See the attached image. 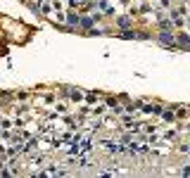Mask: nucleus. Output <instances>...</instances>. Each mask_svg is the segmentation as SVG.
Instances as JSON below:
<instances>
[{
    "label": "nucleus",
    "instance_id": "obj_1",
    "mask_svg": "<svg viewBox=\"0 0 190 178\" xmlns=\"http://www.w3.org/2000/svg\"><path fill=\"white\" fill-rule=\"evenodd\" d=\"M159 41H162L164 45H173V43H176V38H173L171 33H166V31H164V33L159 36Z\"/></svg>",
    "mask_w": 190,
    "mask_h": 178
},
{
    "label": "nucleus",
    "instance_id": "obj_2",
    "mask_svg": "<svg viewBox=\"0 0 190 178\" xmlns=\"http://www.w3.org/2000/svg\"><path fill=\"white\" fill-rule=\"evenodd\" d=\"M178 43H181L183 48H190V38H188L185 33H181V36H178Z\"/></svg>",
    "mask_w": 190,
    "mask_h": 178
},
{
    "label": "nucleus",
    "instance_id": "obj_3",
    "mask_svg": "<svg viewBox=\"0 0 190 178\" xmlns=\"http://www.w3.org/2000/svg\"><path fill=\"white\" fill-rule=\"evenodd\" d=\"M79 24H83V26L88 29V26H91V24H93V19H91V17H86V19H81V21H79Z\"/></svg>",
    "mask_w": 190,
    "mask_h": 178
},
{
    "label": "nucleus",
    "instance_id": "obj_4",
    "mask_svg": "<svg viewBox=\"0 0 190 178\" xmlns=\"http://www.w3.org/2000/svg\"><path fill=\"white\" fill-rule=\"evenodd\" d=\"M162 116L166 119V121H173V112H162Z\"/></svg>",
    "mask_w": 190,
    "mask_h": 178
},
{
    "label": "nucleus",
    "instance_id": "obj_5",
    "mask_svg": "<svg viewBox=\"0 0 190 178\" xmlns=\"http://www.w3.org/2000/svg\"><path fill=\"white\" fill-rule=\"evenodd\" d=\"M79 21H81V19H79V14H72V17H69V24H79Z\"/></svg>",
    "mask_w": 190,
    "mask_h": 178
}]
</instances>
